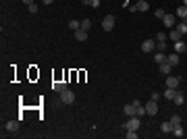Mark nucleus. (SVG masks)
<instances>
[{
	"label": "nucleus",
	"instance_id": "obj_9",
	"mask_svg": "<svg viewBox=\"0 0 187 139\" xmlns=\"http://www.w3.org/2000/svg\"><path fill=\"white\" fill-rule=\"evenodd\" d=\"M181 83V79L179 77H171V75H166V87H173V89H177Z\"/></svg>",
	"mask_w": 187,
	"mask_h": 139
},
{
	"label": "nucleus",
	"instance_id": "obj_6",
	"mask_svg": "<svg viewBox=\"0 0 187 139\" xmlns=\"http://www.w3.org/2000/svg\"><path fill=\"white\" fill-rule=\"evenodd\" d=\"M162 23H164V27L173 29L175 25H177V17H175V15H164V19H162Z\"/></svg>",
	"mask_w": 187,
	"mask_h": 139
},
{
	"label": "nucleus",
	"instance_id": "obj_18",
	"mask_svg": "<svg viewBox=\"0 0 187 139\" xmlns=\"http://www.w3.org/2000/svg\"><path fill=\"white\" fill-rule=\"evenodd\" d=\"M52 89L60 93V91H65V89H67V83H62V81H56V83H52Z\"/></svg>",
	"mask_w": 187,
	"mask_h": 139
},
{
	"label": "nucleus",
	"instance_id": "obj_12",
	"mask_svg": "<svg viewBox=\"0 0 187 139\" xmlns=\"http://www.w3.org/2000/svg\"><path fill=\"white\" fill-rule=\"evenodd\" d=\"M73 33H75V40L77 42H85V40H87V31H85V29H77V31H73Z\"/></svg>",
	"mask_w": 187,
	"mask_h": 139
},
{
	"label": "nucleus",
	"instance_id": "obj_23",
	"mask_svg": "<svg viewBox=\"0 0 187 139\" xmlns=\"http://www.w3.org/2000/svg\"><path fill=\"white\" fill-rule=\"evenodd\" d=\"M79 27H81V21H75V19H71L69 21V29L71 31H77Z\"/></svg>",
	"mask_w": 187,
	"mask_h": 139
},
{
	"label": "nucleus",
	"instance_id": "obj_30",
	"mask_svg": "<svg viewBox=\"0 0 187 139\" xmlns=\"http://www.w3.org/2000/svg\"><path fill=\"white\" fill-rule=\"evenodd\" d=\"M156 50H158V52H164L166 50V42H156Z\"/></svg>",
	"mask_w": 187,
	"mask_h": 139
},
{
	"label": "nucleus",
	"instance_id": "obj_2",
	"mask_svg": "<svg viewBox=\"0 0 187 139\" xmlns=\"http://www.w3.org/2000/svg\"><path fill=\"white\" fill-rule=\"evenodd\" d=\"M102 29L104 31H112L114 29V15H106L102 19Z\"/></svg>",
	"mask_w": 187,
	"mask_h": 139
},
{
	"label": "nucleus",
	"instance_id": "obj_28",
	"mask_svg": "<svg viewBox=\"0 0 187 139\" xmlns=\"http://www.w3.org/2000/svg\"><path fill=\"white\" fill-rule=\"evenodd\" d=\"M90 27H91V21H90V19H83V21H81V29L90 31Z\"/></svg>",
	"mask_w": 187,
	"mask_h": 139
},
{
	"label": "nucleus",
	"instance_id": "obj_31",
	"mask_svg": "<svg viewBox=\"0 0 187 139\" xmlns=\"http://www.w3.org/2000/svg\"><path fill=\"white\" fill-rule=\"evenodd\" d=\"M145 114H148V112H145V106L139 104V106H137V116H145Z\"/></svg>",
	"mask_w": 187,
	"mask_h": 139
},
{
	"label": "nucleus",
	"instance_id": "obj_16",
	"mask_svg": "<svg viewBox=\"0 0 187 139\" xmlns=\"http://www.w3.org/2000/svg\"><path fill=\"white\" fill-rule=\"evenodd\" d=\"M185 48H187V46H185V42H183V40H181V42H175V44H173V50L177 52V54L185 52Z\"/></svg>",
	"mask_w": 187,
	"mask_h": 139
},
{
	"label": "nucleus",
	"instance_id": "obj_19",
	"mask_svg": "<svg viewBox=\"0 0 187 139\" xmlns=\"http://www.w3.org/2000/svg\"><path fill=\"white\" fill-rule=\"evenodd\" d=\"M175 96H177V89L166 87V91H164V98H166V100H175Z\"/></svg>",
	"mask_w": 187,
	"mask_h": 139
},
{
	"label": "nucleus",
	"instance_id": "obj_8",
	"mask_svg": "<svg viewBox=\"0 0 187 139\" xmlns=\"http://www.w3.org/2000/svg\"><path fill=\"white\" fill-rule=\"evenodd\" d=\"M4 131L7 133H17L19 131V120H8L7 125H4Z\"/></svg>",
	"mask_w": 187,
	"mask_h": 139
},
{
	"label": "nucleus",
	"instance_id": "obj_20",
	"mask_svg": "<svg viewBox=\"0 0 187 139\" xmlns=\"http://www.w3.org/2000/svg\"><path fill=\"white\" fill-rule=\"evenodd\" d=\"M173 135H175V137H183V135H185V129H183L181 125L173 127Z\"/></svg>",
	"mask_w": 187,
	"mask_h": 139
},
{
	"label": "nucleus",
	"instance_id": "obj_34",
	"mask_svg": "<svg viewBox=\"0 0 187 139\" xmlns=\"http://www.w3.org/2000/svg\"><path fill=\"white\" fill-rule=\"evenodd\" d=\"M21 2H23V4H27V7H29V4H33V0H21Z\"/></svg>",
	"mask_w": 187,
	"mask_h": 139
},
{
	"label": "nucleus",
	"instance_id": "obj_11",
	"mask_svg": "<svg viewBox=\"0 0 187 139\" xmlns=\"http://www.w3.org/2000/svg\"><path fill=\"white\" fill-rule=\"evenodd\" d=\"M166 63L171 64V67H177V64H179V54H177V52H171V54H166Z\"/></svg>",
	"mask_w": 187,
	"mask_h": 139
},
{
	"label": "nucleus",
	"instance_id": "obj_27",
	"mask_svg": "<svg viewBox=\"0 0 187 139\" xmlns=\"http://www.w3.org/2000/svg\"><path fill=\"white\" fill-rule=\"evenodd\" d=\"M164 8H156V11H154V17H156V19H164Z\"/></svg>",
	"mask_w": 187,
	"mask_h": 139
},
{
	"label": "nucleus",
	"instance_id": "obj_1",
	"mask_svg": "<svg viewBox=\"0 0 187 139\" xmlns=\"http://www.w3.org/2000/svg\"><path fill=\"white\" fill-rule=\"evenodd\" d=\"M139 127H141V120L137 116H129V120L125 123V131H137Z\"/></svg>",
	"mask_w": 187,
	"mask_h": 139
},
{
	"label": "nucleus",
	"instance_id": "obj_21",
	"mask_svg": "<svg viewBox=\"0 0 187 139\" xmlns=\"http://www.w3.org/2000/svg\"><path fill=\"white\" fill-rule=\"evenodd\" d=\"M177 31H179L181 35H185V33H187V21H181V23H177Z\"/></svg>",
	"mask_w": 187,
	"mask_h": 139
},
{
	"label": "nucleus",
	"instance_id": "obj_10",
	"mask_svg": "<svg viewBox=\"0 0 187 139\" xmlns=\"http://www.w3.org/2000/svg\"><path fill=\"white\" fill-rule=\"evenodd\" d=\"M141 50H144V52H152V50H156V42H154V40H144Z\"/></svg>",
	"mask_w": 187,
	"mask_h": 139
},
{
	"label": "nucleus",
	"instance_id": "obj_17",
	"mask_svg": "<svg viewBox=\"0 0 187 139\" xmlns=\"http://www.w3.org/2000/svg\"><path fill=\"white\" fill-rule=\"evenodd\" d=\"M154 63H156V64L166 63V54H164V52H156V54H154Z\"/></svg>",
	"mask_w": 187,
	"mask_h": 139
},
{
	"label": "nucleus",
	"instance_id": "obj_22",
	"mask_svg": "<svg viewBox=\"0 0 187 139\" xmlns=\"http://www.w3.org/2000/svg\"><path fill=\"white\" fill-rule=\"evenodd\" d=\"M171 69H173V67H171L168 63H162V64H160V73H162V75H171Z\"/></svg>",
	"mask_w": 187,
	"mask_h": 139
},
{
	"label": "nucleus",
	"instance_id": "obj_14",
	"mask_svg": "<svg viewBox=\"0 0 187 139\" xmlns=\"http://www.w3.org/2000/svg\"><path fill=\"white\" fill-rule=\"evenodd\" d=\"M160 131L164 133V135H168V133H173V123H171V120H166V123H162V125H160Z\"/></svg>",
	"mask_w": 187,
	"mask_h": 139
},
{
	"label": "nucleus",
	"instance_id": "obj_4",
	"mask_svg": "<svg viewBox=\"0 0 187 139\" xmlns=\"http://www.w3.org/2000/svg\"><path fill=\"white\" fill-rule=\"evenodd\" d=\"M145 112H148V116H156V114H158V104H156V100H150V102L145 104Z\"/></svg>",
	"mask_w": 187,
	"mask_h": 139
},
{
	"label": "nucleus",
	"instance_id": "obj_5",
	"mask_svg": "<svg viewBox=\"0 0 187 139\" xmlns=\"http://www.w3.org/2000/svg\"><path fill=\"white\" fill-rule=\"evenodd\" d=\"M148 8H150V2H148V0H137V4H133L131 11H133V13H135V11H139V13H145Z\"/></svg>",
	"mask_w": 187,
	"mask_h": 139
},
{
	"label": "nucleus",
	"instance_id": "obj_29",
	"mask_svg": "<svg viewBox=\"0 0 187 139\" xmlns=\"http://www.w3.org/2000/svg\"><path fill=\"white\" fill-rule=\"evenodd\" d=\"M171 123H173V127L181 125V116H179V114H173V116H171Z\"/></svg>",
	"mask_w": 187,
	"mask_h": 139
},
{
	"label": "nucleus",
	"instance_id": "obj_32",
	"mask_svg": "<svg viewBox=\"0 0 187 139\" xmlns=\"http://www.w3.org/2000/svg\"><path fill=\"white\" fill-rule=\"evenodd\" d=\"M127 139H137V131H127Z\"/></svg>",
	"mask_w": 187,
	"mask_h": 139
},
{
	"label": "nucleus",
	"instance_id": "obj_25",
	"mask_svg": "<svg viewBox=\"0 0 187 139\" xmlns=\"http://www.w3.org/2000/svg\"><path fill=\"white\" fill-rule=\"evenodd\" d=\"M175 104H183V102H185V96H183V93H181V91H177V96H175V100H173Z\"/></svg>",
	"mask_w": 187,
	"mask_h": 139
},
{
	"label": "nucleus",
	"instance_id": "obj_37",
	"mask_svg": "<svg viewBox=\"0 0 187 139\" xmlns=\"http://www.w3.org/2000/svg\"><path fill=\"white\" fill-rule=\"evenodd\" d=\"M185 52H187V48H185Z\"/></svg>",
	"mask_w": 187,
	"mask_h": 139
},
{
	"label": "nucleus",
	"instance_id": "obj_35",
	"mask_svg": "<svg viewBox=\"0 0 187 139\" xmlns=\"http://www.w3.org/2000/svg\"><path fill=\"white\" fill-rule=\"evenodd\" d=\"M42 2H44V4H52L54 0H42Z\"/></svg>",
	"mask_w": 187,
	"mask_h": 139
},
{
	"label": "nucleus",
	"instance_id": "obj_15",
	"mask_svg": "<svg viewBox=\"0 0 187 139\" xmlns=\"http://www.w3.org/2000/svg\"><path fill=\"white\" fill-rule=\"evenodd\" d=\"M168 37H171V42H181V40H183V35L179 33V31H177V29H171V33H168Z\"/></svg>",
	"mask_w": 187,
	"mask_h": 139
},
{
	"label": "nucleus",
	"instance_id": "obj_7",
	"mask_svg": "<svg viewBox=\"0 0 187 139\" xmlns=\"http://www.w3.org/2000/svg\"><path fill=\"white\" fill-rule=\"evenodd\" d=\"M123 114H125V116H137V108L133 106V102L123 106Z\"/></svg>",
	"mask_w": 187,
	"mask_h": 139
},
{
	"label": "nucleus",
	"instance_id": "obj_36",
	"mask_svg": "<svg viewBox=\"0 0 187 139\" xmlns=\"http://www.w3.org/2000/svg\"><path fill=\"white\" fill-rule=\"evenodd\" d=\"M183 4H185V7H187V0H183Z\"/></svg>",
	"mask_w": 187,
	"mask_h": 139
},
{
	"label": "nucleus",
	"instance_id": "obj_13",
	"mask_svg": "<svg viewBox=\"0 0 187 139\" xmlns=\"http://www.w3.org/2000/svg\"><path fill=\"white\" fill-rule=\"evenodd\" d=\"M177 17H179L181 21H187V7L185 4H181V7L177 8Z\"/></svg>",
	"mask_w": 187,
	"mask_h": 139
},
{
	"label": "nucleus",
	"instance_id": "obj_26",
	"mask_svg": "<svg viewBox=\"0 0 187 139\" xmlns=\"http://www.w3.org/2000/svg\"><path fill=\"white\" fill-rule=\"evenodd\" d=\"M166 37H168V33H164V31H158V33H156V42H166Z\"/></svg>",
	"mask_w": 187,
	"mask_h": 139
},
{
	"label": "nucleus",
	"instance_id": "obj_24",
	"mask_svg": "<svg viewBox=\"0 0 187 139\" xmlns=\"http://www.w3.org/2000/svg\"><path fill=\"white\" fill-rule=\"evenodd\" d=\"M85 7H91V8H98L100 7V0H83Z\"/></svg>",
	"mask_w": 187,
	"mask_h": 139
},
{
	"label": "nucleus",
	"instance_id": "obj_33",
	"mask_svg": "<svg viewBox=\"0 0 187 139\" xmlns=\"http://www.w3.org/2000/svg\"><path fill=\"white\" fill-rule=\"evenodd\" d=\"M29 13H38V4H35V2L33 4H29Z\"/></svg>",
	"mask_w": 187,
	"mask_h": 139
},
{
	"label": "nucleus",
	"instance_id": "obj_3",
	"mask_svg": "<svg viewBox=\"0 0 187 139\" xmlns=\"http://www.w3.org/2000/svg\"><path fill=\"white\" fill-rule=\"evenodd\" d=\"M60 100H62V104H73L75 102V93L67 87L65 91H60Z\"/></svg>",
	"mask_w": 187,
	"mask_h": 139
}]
</instances>
